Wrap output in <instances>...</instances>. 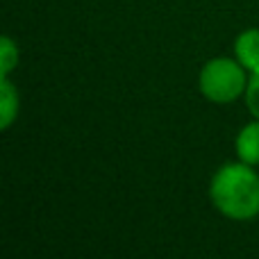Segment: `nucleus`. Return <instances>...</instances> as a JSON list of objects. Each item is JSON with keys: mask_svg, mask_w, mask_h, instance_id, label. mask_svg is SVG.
Returning a JSON list of instances; mask_svg holds the SVG:
<instances>
[{"mask_svg": "<svg viewBox=\"0 0 259 259\" xmlns=\"http://www.w3.org/2000/svg\"><path fill=\"white\" fill-rule=\"evenodd\" d=\"M211 205L232 221H250L259 214V175L246 161L221 166L209 184Z\"/></svg>", "mask_w": 259, "mask_h": 259, "instance_id": "f257e3e1", "label": "nucleus"}, {"mask_svg": "<svg viewBox=\"0 0 259 259\" xmlns=\"http://www.w3.org/2000/svg\"><path fill=\"white\" fill-rule=\"evenodd\" d=\"M246 73L248 71L239 64V59H230V57L209 59L200 68V77H198L200 94L209 103H216V105L234 103L248 89V80L250 77Z\"/></svg>", "mask_w": 259, "mask_h": 259, "instance_id": "f03ea898", "label": "nucleus"}, {"mask_svg": "<svg viewBox=\"0 0 259 259\" xmlns=\"http://www.w3.org/2000/svg\"><path fill=\"white\" fill-rule=\"evenodd\" d=\"M234 55L248 73H259V30H243L234 41Z\"/></svg>", "mask_w": 259, "mask_h": 259, "instance_id": "7ed1b4c3", "label": "nucleus"}, {"mask_svg": "<svg viewBox=\"0 0 259 259\" xmlns=\"http://www.w3.org/2000/svg\"><path fill=\"white\" fill-rule=\"evenodd\" d=\"M234 148H237V157L241 161L250 166L259 164V118L241 127V132L237 134V141H234Z\"/></svg>", "mask_w": 259, "mask_h": 259, "instance_id": "20e7f679", "label": "nucleus"}, {"mask_svg": "<svg viewBox=\"0 0 259 259\" xmlns=\"http://www.w3.org/2000/svg\"><path fill=\"white\" fill-rule=\"evenodd\" d=\"M0 96H3V116H0V125H3V130H7L18 114V96H16V89L12 87V82H9V75H3Z\"/></svg>", "mask_w": 259, "mask_h": 259, "instance_id": "39448f33", "label": "nucleus"}, {"mask_svg": "<svg viewBox=\"0 0 259 259\" xmlns=\"http://www.w3.org/2000/svg\"><path fill=\"white\" fill-rule=\"evenodd\" d=\"M18 64V50L14 46V41L9 36L3 39V59H0V66H3V75H9L14 66Z\"/></svg>", "mask_w": 259, "mask_h": 259, "instance_id": "423d86ee", "label": "nucleus"}, {"mask_svg": "<svg viewBox=\"0 0 259 259\" xmlns=\"http://www.w3.org/2000/svg\"><path fill=\"white\" fill-rule=\"evenodd\" d=\"M246 105H248V109H250L252 116L259 118V73H252L250 80H248Z\"/></svg>", "mask_w": 259, "mask_h": 259, "instance_id": "0eeeda50", "label": "nucleus"}]
</instances>
